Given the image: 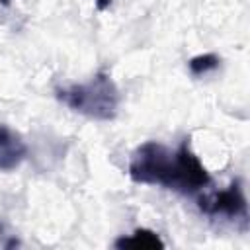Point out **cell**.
<instances>
[{"instance_id": "6da1fadb", "label": "cell", "mask_w": 250, "mask_h": 250, "mask_svg": "<svg viewBox=\"0 0 250 250\" xmlns=\"http://www.w3.org/2000/svg\"><path fill=\"white\" fill-rule=\"evenodd\" d=\"M129 178L135 184L162 186L180 193H195L209 186L211 178L186 139L178 150L162 143L146 141L135 148L129 162Z\"/></svg>"}, {"instance_id": "7a4b0ae2", "label": "cell", "mask_w": 250, "mask_h": 250, "mask_svg": "<svg viewBox=\"0 0 250 250\" xmlns=\"http://www.w3.org/2000/svg\"><path fill=\"white\" fill-rule=\"evenodd\" d=\"M57 98L74 113L96 121H111L117 115L121 102L115 82L105 72H98L84 84L59 88Z\"/></svg>"}, {"instance_id": "3957f363", "label": "cell", "mask_w": 250, "mask_h": 250, "mask_svg": "<svg viewBox=\"0 0 250 250\" xmlns=\"http://www.w3.org/2000/svg\"><path fill=\"white\" fill-rule=\"evenodd\" d=\"M199 209L213 217H229V219H246V197L240 180H232L229 188L205 195L199 199Z\"/></svg>"}, {"instance_id": "277c9868", "label": "cell", "mask_w": 250, "mask_h": 250, "mask_svg": "<svg viewBox=\"0 0 250 250\" xmlns=\"http://www.w3.org/2000/svg\"><path fill=\"white\" fill-rule=\"evenodd\" d=\"M27 154V146L20 133L8 125H0V172L16 170Z\"/></svg>"}, {"instance_id": "5b68a950", "label": "cell", "mask_w": 250, "mask_h": 250, "mask_svg": "<svg viewBox=\"0 0 250 250\" xmlns=\"http://www.w3.org/2000/svg\"><path fill=\"white\" fill-rule=\"evenodd\" d=\"M115 248H135V250H156V248H164V242L160 240V236L154 230L148 229H137L133 234L129 236H121L115 240Z\"/></svg>"}, {"instance_id": "8992f818", "label": "cell", "mask_w": 250, "mask_h": 250, "mask_svg": "<svg viewBox=\"0 0 250 250\" xmlns=\"http://www.w3.org/2000/svg\"><path fill=\"white\" fill-rule=\"evenodd\" d=\"M219 57L215 53H203V55H197L193 59H189L188 66H189V72L193 76H203L215 68H219Z\"/></svg>"}, {"instance_id": "52a82bcc", "label": "cell", "mask_w": 250, "mask_h": 250, "mask_svg": "<svg viewBox=\"0 0 250 250\" xmlns=\"http://www.w3.org/2000/svg\"><path fill=\"white\" fill-rule=\"evenodd\" d=\"M94 4H96L98 10H107L113 4V0H94Z\"/></svg>"}, {"instance_id": "ba28073f", "label": "cell", "mask_w": 250, "mask_h": 250, "mask_svg": "<svg viewBox=\"0 0 250 250\" xmlns=\"http://www.w3.org/2000/svg\"><path fill=\"white\" fill-rule=\"evenodd\" d=\"M10 2H12V0H0L2 6H10Z\"/></svg>"}]
</instances>
